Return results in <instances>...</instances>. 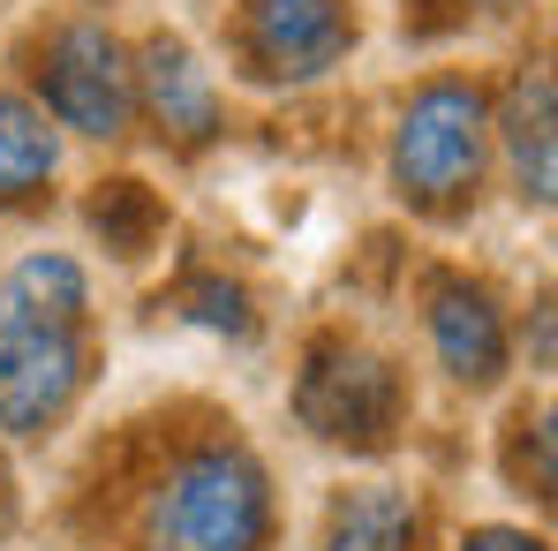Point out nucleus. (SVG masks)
I'll list each match as a JSON object with an SVG mask.
<instances>
[{
    "label": "nucleus",
    "instance_id": "nucleus-1",
    "mask_svg": "<svg viewBox=\"0 0 558 551\" xmlns=\"http://www.w3.org/2000/svg\"><path fill=\"white\" fill-rule=\"evenodd\" d=\"M272 468L234 423L174 439L129 499V551H272Z\"/></svg>",
    "mask_w": 558,
    "mask_h": 551
},
{
    "label": "nucleus",
    "instance_id": "nucleus-2",
    "mask_svg": "<svg viewBox=\"0 0 558 551\" xmlns=\"http://www.w3.org/2000/svg\"><path fill=\"white\" fill-rule=\"evenodd\" d=\"M385 182L415 219L461 227L483 204V182H490V84L461 76V69L423 76L392 113Z\"/></svg>",
    "mask_w": 558,
    "mask_h": 551
},
{
    "label": "nucleus",
    "instance_id": "nucleus-3",
    "mask_svg": "<svg viewBox=\"0 0 558 551\" xmlns=\"http://www.w3.org/2000/svg\"><path fill=\"white\" fill-rule=\"evenodd\" d=\"M31 106L61 129V136H84V144H121L136 129V69H129V38L76 8V15H53L46 31H31Z\"/></svg>",
    "mask_w": 558,
    "mask_h": 551
},
{
    "label": "nucleus",
    "instance_id": "nucleus-4",
    "mask_svg": "<svg viewBox=\"0 0 558 551\" xmlns=\"http://www.w3.org/2000/svg\"><path fill=\"white\" fill-rule=\"evenodd\" d=\"M415 416V393H408V370L392 363L377 340L363 333H317L302 348L294 370V423L317 439V446H340V454H392L400 431Z\"/></svg>",
    "mask_w": 558,
    "mask_h": 551
},
{
    "label": "nucleus",
    "instance_id": "nucleus-5",
    "mask_svg": "<svg viewBox=\"0 0 558 551\" xmlns=\"http://www.w3.org/2000/svg\"><path fill=\"white\" fill-rule=\"evenodd\" d=\"M355 0H234L227 61L257 92H302L355 53Z\"/></svg>",
    "mask_w": 558,
    "mask_h": 551
},
{
    "label": "nucleus",
    "instance_id": "nucleus-6",
    "mask_svg": "<svg viewBox=\"0 0 558 551\" xmlns=\"http://www.w3.org/2000/svg\"><path fill=\"white\" fill-rule=\"evenodd\" d=\"M415 310H423V340L438 370L468 385V393H490L506 370H513V318H506V295L468 265H430L415 279Z\"/></svg>",
    "mask_w": 558,
    "mask_h": 551
},
{
    "label": "nucleus",
    "instance_id": "nucleus-7",
    "mask_svg": "<svg viewBox=\"0 0 558 551\" xmlns=\"http://www.w3.org/2000/svg\"><path fill=\"white\" fill-rule=\"evenodd\" d=\"M92 385V333L0 325V439H53Z\"/></svg>",
    "mask_w": 558,
    "mask_h": 551
},
{
    "label": "nucleus",
    "instance_id": "nucleus-8",
    "mask_svg": "<svg viewBox=\"0 0 558 551\" xmlns=\"http://www.w3.org/2000/svg\"><path fill=\"white\" fill-rule=\"evenodd\" d=\"M129 69H136V121L167 152L196 159V152H211L227 136V98H219L204 53L182 31H151L144 46H129Z\"/></svg>",
    "mask_w": 558,
    "mask_h": 551
},
{
    "label": "nucleus",
    "instance_id": "nucleus-9",
    "mask_svg": "<svg viewBox=\"0 0 558 551\" xmlns=\"http://www.w3.org/2000/svg\"><path fill=\"white\" fill-rule=\"evenodd\" d=\"M490 159H506V189L529 212H551L558 189V92L544 61H521L506 92H490Z\"/></svg>",
    "mask_w": 558,
    "mask_h": 551
},
{
    "label": "nucleus",
    "instance_id": "nucleus-10",
    "mask_svg": "<svg viewBox=\"0 0 558 551\" xmlns=\"http://www.w3.org/2000/svg\"><path fill=\"white\" fill-rule=\"evenodd\" d=\"M430 544H438L430 499L408 483H340L325 499V522H317V551H430Z\"/></svg>",
    "mask_w": 558,
    "mask_h": 551
},
{
    "label": "nucleus",
    "instance_id": "nucleus-11",
    "mask_svg": "<svg viewBox=\"0 0 558 551\" xmlns=\"http://www.w3.org/2000/svg\"><path fill=\"white\" fill-rule=\"evenodd\" d=\"M0 325H61L92 333V273L69 250H31L0 279Z\"/></svg>",
    "mask_w": 558,
    "mask_h": 551
},
{
    "label": "nucleus",
    "instance_id": "nucleus-12",
    "mask_svg": "<svg viewBox=\"0 0 558 551\" xmlns=\"http://www.w3.org/2000/svg\"><path fill=\"white\" fill-rule=\"evenodd\" d=\"M53 175H61V129L23 92H0V212L46 204Z\"/></svg>",
    "mask_w": 558,
    "mask_h": 551
},
{
    "label": "nucleus",
    "instance_id": "nucleus-13",
    "mask_svg": "<svg viewBox=\"0 0 558 551\" xmlns=\"http://www.w3.org/2000/svg\"><path fill=\"white\" fill-rule=\"evenodd\" d=\"M84 227L106 242L113 265H144V257L167 242V196L151 182H136V175H106V182H92V196H84Z\"/></svg>",
    "mask_w": 558,
    "mask_h": 551
},
{
    "label": "nucleus",
    "instance_id": "nucleus-14",
    "mask_svg": "<svg viewBox=\"0 0 558 551\" xmlns=\"http://www.w3.org/2000/svg\"><path fill=\"white\" fill-rule=\"evenodd\" d=\"M182 302V318L189 325H204V333H227V340H257V295L242 287V279H227V273H196L174 295Z\"/></svg>",
    "mask_w": 558,
    "mask_h": 551
},
{
    "label": "nucleus",
    "instance_id": "nucleus-15",
    "mask_svg": "<svg viewBox=\"0 0 558 551\" xmlns=\"http://www.w3.org/2000/svg\"><path fill=\"white\" fill-rule=\"evenodd\" d=\"M453 551H551L536 529H521V522H475Z\"/></svg>",
    "mask_w": 558,
    "mask_h": 551
},
{
    "label": "nucleus",
    "instance_id": "nucleus-16",
    "mask_svg": "<svg viewBox=\"0 0 558 551\" xmlns=\"http://www.w3.org/2000/svg\"><path fill=\"white\" fill-rule=\"evenodd\" d=\"M423 8H446L453 23H468V15H506V8H521V0H423Z\"/></svg>",
    "mask_w": 558,
    "mask_h": 551
}]
</instances>
